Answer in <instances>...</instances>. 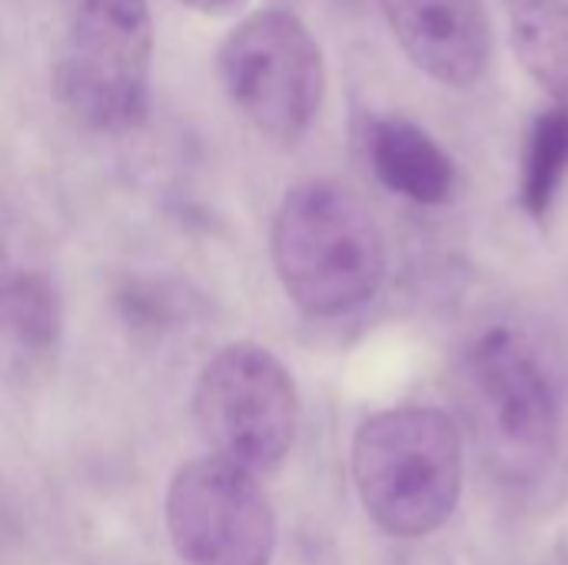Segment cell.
Masks as SVG:
<instances>
[{"mask_svg": "<svg viewBox=\"0 0 568 565\" xmlns=\"http://www.w3.org/2000/svg\"><path fill=\"white\" fill-rule=\"evenodd\" d=\"M216 73L236 113L276 147H296L310 133L326 93L316 33L280 7L243 17L223 37Z\"/></svg>", "mask_w": 568, "mask_h": 565, "instance_id": "5", "label": "cell"}, {"mask_svg": "<svg viewBox=\"0 0 568 565\" xmlns=\"http://www.w3.org/2000/svg\"><path fill=\"white\" fill-rule=\"evenodd\" d=\"M366 157L376 180L419 206H446L459 193V170L446 147L409 117H373Z\"/></svg>", "mask_w": 568, "mask_h": 565, "instance_id": "9", "label": "cell"}, {"mask_svg": "<svg viewBox=\"0 0 568 565\" xmlns=\"http://www.w3.org/2000/svg\"><path fill=\"white\" fill-rule=\"evenodd\" d=\"M403 53L436 83L469 90L489 70L493 23L486 0H379Z\"/></svg>", "mask_w": 568, "mask_h": 565, "instance_id": "8", "label": "cell"}, {"mask_svg": "<svg viewBox=\"0 0 568 565\" xmlns=\"http://www.w3.org/2000/svg\"><path fill=\"white\" fill-rule=\"evenodd\" d=\"M459 393L473 433L509 483L536 480L559 446L562 400L539 343L509 323L486 326L463 353Z\"/></svg>", "mask_w": 568, "mask_h": 565, "instance_id": "3", "label": "cell"}, {"mask_svg": "<svg viewBox=\"0 0 568 565\" xmlns=\"http://www.w3.org/2000/svg\"><path fill=\"white\" fill-rule=\"evenodd\" d=\"M193 416L210 450L260 476L286 463L296 426L300 396L290 370L260 343L223 346L200 373Z\"/></svg>", "mask_w": 568, "mask_h": 565, "instance_id": "6", "label": "cell"}, {"mask_svg": "<svg viewBox=\"0 0 568 565\" xmlns=\"http://www.w3.org/2000/svg\"><path fill=\"white\" fill-rule=\"evenodd\" d=\"M270 253L286 296L320 320L366 306L386 280L383 230L336 180H306L283 196Z\"/></svg>", "mask_w": 568, "mask_h": 565, "instance_id": "1", "label": "cell"}, {"mask_svg": "<svg viewBox=\"0 0 568 565\" xmlns=\"http://www.w3.org/2000/svg\"><path fill=\"white\" fill-rule=\"evenodd\" d=\"M60 310L43 273L0 263V346L20 366H40L57 350Z\"/></svg>", "mask_w": 568, "mask_h": 565, "instance_id": "10", "label": "cell"}, {"mask_svg": "<svg viewBox=\"0 0 568 565\" xmlns=\"http://www.w3.org/2000/svg\"><path fill=\"white\" fill-rule=\"evenodd\" d=\"M509 33L529 77L556 107H568V0H519Z\"/></svg>", "mask_w": 568, "mask_h": 565, "instance_id": "11", "label": "cell"}, {"mask_svg": "<svg viewBox=\"0 0 568 565\" xmlns=\"http://www.w3.org/2000/svg\"><path fill=\"white\" fill-rule=\"evenodd\" d=\"M166 533L183 565H270L276 516L253 473L220 460H193L166 490Z\"/></svg>", "mask_w": 568, "mask_h": 565, "instance_id": "7", "label": "cell"}, {"mask_svg": "<svg viewBox=\"0 0 568 565\" xmlns=\"http://www.w3.org/2000/svg\"><path fill=\"white\" fill-rule=\"evenodd\" d=\"M353 486L373 526L393 539L439 533L463 496V430L436 406H396L353 436Z\"/></svg>", "mask_w": 568, "mask_h": 565, "instance_id": "2", "label": "cell"}, {"mask_svg": "<svg viewBox=\"0 0 568 565\" xmlns=\"http://www.w3.org/2000/svg\"><path fill=\"white\" fill-rule=\"evenodd\" d=\"M180 3L196 10V13H206V17H226V13L240 10L246 0H180Z\"/></svg>", "mask_w": 568, "mask_h": 565, "instance_id": "13", "label": "cell"}, {"mask_svg": "<svg viewBox=\"0 0 568 565\" xmlns=\"http://www.w3.org/2000/svg\"><path fill=\"white\" fill-rule=\"evenodd\" d=\"M568 180V107L542 110L526 137L519 170V203L532 220H546Z\"/></svg>", "mask_w": 568, "mask_h": 565, "instance_id": "12", "label": "cell"}, {"mask_svg": "<svg viewBox=\"0 0 568 565\" xmlns=\"http://www.w3.org/2000/svg\"><path fill=\"white\" fill-rule=\"evenodd\" d=\"M153 13L146 0H73L53 90L93 133H126L150 113Z\"/></svg>", "mask_w": 568, "mask_h": 565, "instance_id": "4", "label": "cell"}]
</instances>
